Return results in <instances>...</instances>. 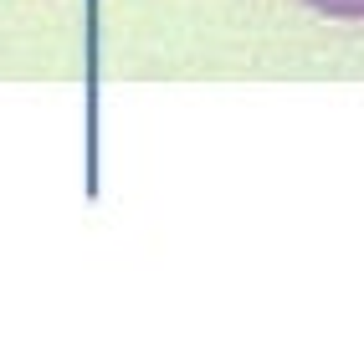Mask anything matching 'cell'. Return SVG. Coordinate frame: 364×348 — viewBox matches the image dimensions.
<instances>
[{
    "label": "cell",
    "instance_id": "1",
    "mask_svg": "<svg viewBox=\"0 0 364 348\" xmlns=\"http://www.w3.org/2000/svg\"><path fill=\"white\" fill-rule=\"evenodd\" d=\"M308 6L333 21H364V0H308Z\"/></svg>",
    "mask_w": 364,
    "mask_h": 348
}]
</instances>
